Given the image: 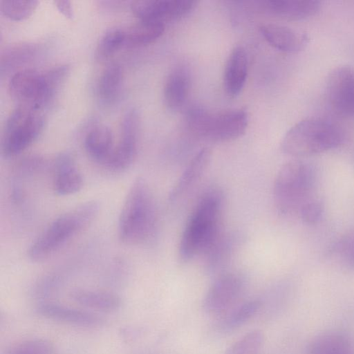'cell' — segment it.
Here are the masks:
<instances>
[{
  "label": "cell",
  "mask_w": 354,
  "mask_h": 354,
  "mask_svg": "<svg viewBox=\"0 0 354 354\" xmlns=\"http://www.w3.org/2000/svg\"><path fill=\"white\" fill-rule=\"evenodd\" d=\"M299 212L301 218L304 223L315 224L322 218L324 205L320 200L311 198L304 203Z\"/></svg>",
  "instance_id": "obj_31"
},
{
  "label": "cell",
  "mask_w": 354,
  "mask_h": 354,
  "mask_svg": "<svg viewBox=\"0 0 354 354\" xmlns=\"http://www.w3.org/2000/svg\"><path fill=\"white\" fill-rule=\"evenodd\" d=\"M248 61L245 49L238 46L234 48L227 60L223 84L225 92L230 97H236L242 91L248 75Z\"/></svg>",
  "instance_id": "obj_16"
},
{
  "label": "cell",
  "mask_w": 354,
  "mask_h": 354,
  "mask_svg": "<svg viewBox=\"0 0 354 354\" xmlns=\"http://www.w3.org/2000/svg\"><path fill=\"white\" fill-rule=\"evenodd\" d=\"M335 252L344 263L354 267V234L340 241Z\"/></svg>",
  "instance_id": "obj_32"
},
{
  "label": "cell",
  "mask_w": 354,
  "mask_h": 354,
  "mask_svg": "<svg viewBox=\"0 0 354 354\" xmlns=\"http://www.w3.org/2000/svg\"><path fill=\"white\" fill-rule=\"evenodd\" d=\"M8 90L17 106L43 111L57 93L49 84L45 72L32 68L20 69L11 76Z\"/></svg>",
  "instance_id": "obj_8"
},
{
  "label": "cell",
  "mask_w": 354,
  "mask_h": 354,
  "mask_svg": "<svg viewBox=\"0 0 354 354\" xmlns=\"http://www.w3.org/2000/svg\"><path fill=\"white\" fill-rule=\"evenodd\" d=\"M263 335L259 330L250 331L234 342L225 354H259L263 344Z\"/></svg>",
  "instance_id": "obj_28"
},
{
  "label": "cell",
  "mask_w": 354,
  "mask_h": 354,
  "mask_svg": "<svg viewBox=\"0 0 354 354\" xmlns=\"http://www.w3.org/2000/svg\"><path fill=\"white\" fill-rule=\"evenodd\" d=\"M315 174L308 164L299 160L284 163L276 176L273 187L275 206L282 214L299 211L310 198Z\"/></svg>",
  "instance_id": "obj_5"
},
{
  "label": "cell",
  "mask_w": 354,
  "mask_h": 354,
  "mask_svg": "<svg viewBox=\"0 0 354 354\" xmlns=\"http://www.w3.org/2000/svg\"><path fill=\"white\" fill-rule=\"evenodd\" d=\"M84 147L91 158L106 167L115 149L111 130L105 125L93 127L85 136Z\"/></svg>",
  "instance_id": "obj_19"
},
{
  "label": "cell",
  "mask_w": 354,
  "mask_h": 354,
  "mask_svg": "<svg viewBox=\"0 0 354 354\" xmlns=\"http://www.w3.org/2000/svg\"><path fill=\"white\" fill-rule=\"evenodd\" d=\"M266 12L286 19L299 20L315 15L321 3L314 0H272L259 2Z\"/></svg>",
  "instance_id": "obj_15"
},
{
  "label": "cell",
  "mask_w": 354,
  "mask_h": 354,
  "mask_svg": "<svg viewBox=\"0 0 354 354\" xmlns=\"http://www.w3.org/2000/svg\"><path fill=\"white\" fill-rule=\"evenodd\" d=\"M123 73L117 63L106 66L100 74L97 82V95L104 104H111L118 97L122 83Z\"/></svg>",
  "instance_id": "obj_23"
},
{
  "label": "cell",
  "mask_w": 354,
  "mask_h": 354,
  "mask_svg": "<svg viewBox=\"0 0 354 354\" xmlns=\"http://www.w3.org/2000/svg\"><path fill=\"white\" fill-rule=\"evenodd\" d=\"M53 170V189L57 195L73 194L83 187V176L70 153L62 152L57 155L54 162Z\"/></svg>",
  "instance_id": "obj_13"
},
{
  "label": "cell",
  "mask_w": 354,
  "mask_h": 354,
  "mask_svg": "<svg viewBox=\"0 0 354 354\" xmlns=\"http://www.w3.org/2000/svg\"><path fill=\"white\" fill-rule=\"evenodd\" d=\"M261 306V302L257 299L243 304L226 317L223 327L229 330L243 325L257 313Z\"/></svg>",
  "instance_id": "obj_29"
},
{
  "label": "cell",
  "mask_w": 354,
  "mask_h": 354,
  "mask_svg": "<svg viewBox=\"0 0 354 354\" xmlns=\"http://www.w3.org/2000/svg\"><path fill=\"white\" fill-rule=\"evenodd\" d=\"M211 158L209 148L201 149L187 165L169 193V201H175L184 195L201 178Z\"/></svg>",
  "instance_id": "obj_18"
},
{
  "label": "cell",
  "mask_w": 354,
  "mask_h": 354,
  "mask_svg": "<svg viewBox=\"0 0 354 354\" xmlns=\"http://www.w3.org/2000/svg\"><path fill=\"white\" fill-rule=\"evenodd\" d=\"M190 78L188 72L183 68L171 71L164 86V100L171 111H178L185 104L189 93Z\"/></svg>",
  "instance_id": "obj_20"
},
{
  "label": "cell",
  "mask_w": 354,
  "mask_h": 354,
  "mask_svg": "<svg viewBox=\"0 0 354 354\" xmlns=\"http://www.w3.org/2000/svg\"><path fill=\"white\" fill-rule=\"evenodd\" d=\"M38 47L34 44H17L6 48L1 56V73H8L31 62L37 56Z\"/></svg>",
  "instance_id": "obj_24"
},
{
  "label": "cell",
  "mask_w": 354,
  "mask_h": 354,
  "mask_svg": "<svg viewBox=\"0 0 354 354\" xmlns=\"http://www.w3.org/2000/svg\"><path fill=\"white\" fill-rule=\"evenodd\" d=\"M326 97L335 113L354 118V68L343 66L332 71L326 82Z\"/></svg>",
  "instance_id": "obj_10"
},
{
  "label": "cell",
  "mask_w": 354,
  "mask_h": 354,
  "mask_svg": "<svg viewBox=\"0 0 354 354\" xmlns=\"http://www.w3.org/2000/svg\"><path fill=\"white\" fill-rule=\"evenodd\" d=\"M125 41L124 29L112 28L107 30L97 44L95 52L97 58L104 59L109 57L124 46Z\"/></svg>",
  "instance_id": "obj_26"
},
{
  "label": "cell",
  "mask_w": 354,
  "mask_h": 354,
  "mask_svg": "<svg viewBox=\"0 0 354 354\" xmlns=\"http://www.w3.org/2000/svg\"><path fill=\"white\" fill-rule=\"evenodd\" d=\"M44 123L42 111L17 106L6 122L2 155L5 158H11L24 151L39 137Z\"/></svg>",
  "instance_id": "obj_7"
},
{
  "label": "cell",
  "mask_w": 354,
  "mask_h": 354,
  "mask_svg": "<svg viewBox=\"0 0 354 354\" xmlns=\"http://www.w3.org/2000/svg\"><path fill=\"white\" fill-rule=\"evenodd\" d=\"M99 203L89 201L62 214L31 243L27 250L34 262L44 261L77 233L90 224L98 214Z\"/></svg>",
  "instance_id": "obj_3"
},
{
  "label": "cell",
  "mask_w": 354,
  "mask_h": 354,
  "mask_svg": "<svg viewBox=\"0 0 354 354\" xmlns=\"http://www.w3.org/2000/svg\"><path fill=\"white\" fill-rule=\"evenodd\" d=\"M158 216L147 181L138 177L131 185L118 219V236L126 245H147L154 241Z\"/></svg>",
  "instance_id": "obj_1"
},
{
  "label": "cell",
  "mask_w": 354,
  "mask_h": 354,
  "mask_svg": "<svg viewBox=\"0 0 354 354\" xmlns=\"http://www.w3.org/2000/svg\"><path fill=\"white\" fill-rule=\"evenodd\" d=\"M125 30V45L140 46L151 44L164 32L165 24L140 21Z\"/></svg>",
  "instance_id": "obj_25"
},
{
  "label": "cell",
  "mask_w": 354,
  "mask_h": 354,
  "mask_svg": "<svg viewBox=\"0 0 354 354\" xmlns=\"http://www.w3.org/2000/svg\"><path fill=\"white\" fill-rule=\"evenodd\" d=\"M139 115L136 109H128L124 114L119 140L106 167L113 172H120L133 163L138 150Z\"/></svg>",
  "instance_id": "obj_9"
},
{
  "label": "cell",
  "mask_w": 354,
  "mask_h": 354,
  "mask_svg": "<svg viewBox=\"0 0 354 354\" xmlns=\"http://www.w3.org/2000/svg\"><path fill=\"white\" fill-rule=\"evenodd\" d=\"M185 120L189 131L198 137L214 142H227L245 133L248 116L242 109L212 113L194 106L187 110Z\"/></svg>",
  "instance_id": "obj_6"
},
{
  "label": "cell",
  "mask_w": 354,
  "mask_h": 354,
  "mask_svg": "<svg viewBox=\"0 0 354 354\" xmlns=\"http://www.w3.org/2000/svg\"><path fill=\"white\" fill-rule=\"evenodd\" d=\"M9 354H55V348L48 340L35 338L17 344Z\"/></svg>",
  "instance_id": "obj_30"
},
{
  "label": "cell",
  "mask_w": 354,
  "mask_h": 354,
  "mask_svg": "<svg viewBox=\"0 0 354 354\" xmlns=\"http://www.w3.org/2000/svg\"><path fill=\"white\" fill-rule=\"evenodd\" d=\"M265 40L273 48L286 53L301 50L306 42V37L285 26L267 24L259 28Z\"/></svg>",
  "instance_id": "obj_17"
},
{
  "label": "cell",
  "mask_w": 354,
  "mask_h": 354,
  "mask_svg": "<svg viewBox=\"0 0 354 354\" xmlns=\"http://www.w3.org/2000/svg\"><path fill=\"white\" fill-rule=\"evenodd\" d=\"M222 196L220 192L212 190L198 201L181 236L178 255L182 262L205 254L220 236Z\"/></svg>",
  "instance_id": "obj_2"
},
{
  "label": "cell",
  "mask_w": 354,
  "mask_h": 354,
  "mask_svg": "<svg viewBox=\"0 0 354 354\" xmlns=\"http://www.w3.org/2000/svg\"><path fill=\"white\" fill-rule=\"evenodd\" d=\"M197 3L192 0H137L131 3V10L140 21L165 24L187 15Z\"/></svg>",
  "instance_id": "obj_11"
},
{
  "label": "cell",
  "mask_w": 354,
  "mask_h": 354,
  "mask_svg": "<svg viewBox=\"0 0 354 354\" xmlns=\"http://www.w3.org/2000/svg\"><path fill=\"white\" fill-rule=\"evenodd\" d=\"M245 279L231 272L219 276L209 288L203 300V308L210 315H217L229 308L241 295Z\"/></svg>",
  "instance_id": "obj_12"
},
{
  "label": "cell",
  "mask_w": 354,
  "mask_h": 354,
  "mask_svg": "<svg viewBox=\"0 0 354 354\" xmlns=\"http://www.w3.org/2000/svg\"><path fill=\"white\" fill-rule=\"evenodd\" d=\"M37 4L35 0H3L0 2V10L6 17L20 21L30 17Z\"/></svg>",
  "instance_id": "obj_27"
},
{
  "label": "cell",
  "mask_w": 354,
  "mask_h": 354,
  "mask_svg": "<svg viewBox=\"0 0 354 354\" xmlns=\"http://www.w3.org/2000/svg\"><path fill=\"white\" fill-rule=\"evenodd\" d=\"M37 311L47 319L75 326L96 327L104 323V319L95 313L53 302L39 304Z\"/></svg>",
  "instance_id": "obj_14"
},
{
  "label": "cell",
  "mask_w": 354,
  "mask_h": 354,
  "mask_svg": "<svg viewBox=\"0 0 354 354\" xmlns=\"http://www.w3.org/2000/svg\"><path fill=\"white\" fill-rule=\"evenodd\" d=\"M342 130L323 118H310L295 124L283 137L281 148L294 157L320 153L340 145L344 140Z\"/></svg>",
  "instance_id": "obj_4"
},
{
  "label": "cell",
  "mask_w": 354,
  "mask_h": 354,
  "mask_svg": "<svg viewBox=\"0 0 354 354\" xmlns=\"http://www.w3.org/2000/svg\"><path fill=\"white\" fill-rule=\"evenodd\" d=\"M70 296L80 305L104 312L116 311L122 306L120 297L110 291L76 288Z\"/></svg>",
  "instance_id": "obj_21"
},
{
  "label": "cell",
  "mask_w": 354,
  "mask_h": 354,
  "mask_svg": "<svg viewBox=\"0 0 354 354\" xmlns=\"http://www.w3.org/2000/svg\"><path fill=\"white\" fill-rule=\"evenodd\" d=\"M57 9L67 18L73 19L74 17V10L72 3L68 0L55 1Z\"/></svg>",
  "instance_id": "obj_33"
},
{
  "label": "cell",
  "mask_w": 354,
  "mask_h": 354,
  "mask_svg": "<svg viewBox=\"0 0 354 354\" xmlns=\"http://www.w3.org/2000/svg\"><path fill=\"white\" fill-rule=\"evenodd\" d=\"M239 237L236 234H220L205 254L207 271L214 273L221 270L234 253L239 245Z\"/></svg>",
  "instance_id": "obj_22"
}]
</instances>
